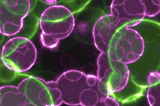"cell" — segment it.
I'll return each mask as SVG.
<instances>
[{"label":"cell","mask_w":160,"mask_h":106,"mask_svg":"<svg viewBox=\"0 0 160 106\" xmlns=\"http://www.w3.org/2000/svg\"><path fill=\"white\" fill-rule=\"evenodd\" d=\"M145 48L144 40L137 31L123 26L112 39L108 54L112 60L125 64L134 62L141 58Z\"/></svg>","instance_id":"cell-1"},{"label":"cell","mask_w":160,"mask_h":106,"mask_svg":"<svg viewBox=\"0 0 160 106\" xmlns=\"http://www.w3.org/2000/svg\"><path fill=\"white\" fill-rule=\"evenodd\" d=\"M37 51L34 44L27 39L16 37L9 40L3 47L2 52L4 64L12 71H28L34 64Z\"/></svg>","instance_id":"cell-2"},{"label":"cell","mask_w":160,"mask_h":106,"mask_svg":"<svg viewBox=\"0 0 160 106\" xmlns=\"http://www.w3.org/2000/svg\"><path fill=\"white\" fill-rule=\"evenodd\" d=\"M18 88L27 97V106H58L63 103L57 81L46 82L31 76L23 80Z\"/></svg>","instance_id":"cell-3"},{"label":"cell","mask_w":160,"mask_h":106,"mask_svg":"<svg viewBox=\"0 0 160 106\" xmlns=\"http://www.w3.org/2000/svg\"><path fill=\"white\" fill-rule=\"evenodd\" d=\"M40 23L42 32L59 40L69 36L75 26L73 14L68 8L61 6L46 9L41 16Z\"/></svg>","instance_id":"cell-4"},{"label":"cell","mask_w":160,"mask_h":106,"mask_svg":"<svg viewBox=\"0 0 160 106\" xmlns=\"http://www.w3.org/2000/svg\"><path fill=\"white\" fill-rule=\"evenodd\" d=\"M98 78L107 86L110 94L126 86L129 74L126 64L112 60L108 53H102L98 58Z\"/></svg>","instance_id":"cell-5"},{"label":"cell","mask_w":160,"mask_h":106,"mask_svg":"<svg viewBox=\"0 0 160 106\" xmlns=\"http://www.w3.org/2000/svg\"><path fill=\"white\" fill-rule=\"evenodd\" d=\"M30 8L29 0L0 1V32L12 36L20 31Z\"/></svg>","instance_id":"cell-6"},{"label":"cell","mask_w":160,"mask_h":106,"mask_svg":"<svg viewBox=\"0 0 160 106\" xmlns=\"http://www.w3.org/2000/svg\"><path fill=\"white\" fill-rule=\"evenodd\" d=\"M87 76L78 70L63 73L57 83L63 103L72 106L80 105V97L86 89L91 88L87 82Z\"/></svg>","instance_id":"cell-7"},{"label":"cell","mask_w":160,"mask_h":106,"mask_svg":"<svg viewBox=\"0 0 160 106\" xmlns=\"http://www.w3.org/2000/svg\"><path fill=\"white\" fill-rule=\"evenodd\" d=\"M110 10L119 28L136 26L145 16V8L141 0H114Z\"/></svg>","instance_id":"cell-8"},{"label":"cell","mask_w":160,"mask_h":106,"mask_svg":"<svg viewBox=\"0 0 160 106\" xmlns=\"http://www.w3.org/2000/svg\"><path fill=\"white\" fill-rule=\"evenodd\" d=\"M116 21L112 15L101 17L93 28L95 45L102 53H108L110 42L118 29Z\"/></svg>","instance_id":"cell-9"},{"label":"cell","mask_w":160,"mask_h":106,"mask_svg":"<svg viewBox=\"0 0 160 106\" xmlns=\"http://www.w3.org/2000/svg\"><path fill=\"white\" fill-rule=\"evenodd\" d=\"M0 103L1 106H26L28 100L18 87L5 86L0 89Z\"/></svg>","instance_id":"cell-10"},{"label":"cell","mask_w":160,"mask_h":106,"mask_svg":"<svg viewBox=\"0 0 160 106\" xmlns=\"http://www.w3.org/2000/svg\"><path fill=\"white\" fill-rule=\"evenodd\" d=\"M98 93L94 88L86 89L80 97V105L83 106H94L99 102Z\"/></svg>","instance_id":"cell-11"},{"label":"cell","mask_w":160,"mask_h":106,"mask_svg":"<svg viewBox=\"0 0 160 106\" xmlns=\"http://www.w3.org/2000/svg\"><path fill=\"white\" fill-rule=\"evenodd\" d=\"M91 29L87 25H81L76 29L74 32L76 39L81 43H86L91 39L93 36V32Z\"/></svg>","instance_id":"cell-12"},{"label":"cell","mask_w":160,"mask_h":106,"mask_svg":"<svg viewBox=\"0 0 160 106\" xmlns=\"http://www.w3.org/2000/svg\"><path fill=\"white\" fill-rule=\"evenodd\" d=\"M145 8V16L153 17L160 12V0H141Z\"/></svg>","instance_id":"cell-13"},{"label":"cell","mask_w":160,"mask_h":106,"mask_svg":"<svg viewBox=\"0 0 160 106\" xmlns=\"http://www.w3.org/2000/svg\"><path fill=\"white\" fill-rule=\"evenodd\" d=\"M147 96L150 106H160V83L150 86L147 92Z\"/></svg>","instance_id":"cell-14"},{"label":"cell","mask_w":160,"mask_h":106,"mask_svg":"<svg viewBox=\"0 0 160 106\" xmlns=\"http://www.w3.org/2000/svg\"><path fill=\"white\" fill-rule=\"evenodd\" d=\"M41 40L43 46L51 49L57 47L59 42V40L55 38L52 35H46L43 32L41 35Z\"/></svg>","instance_id":"cell-15"},{"label":"cell","mask_w":160,"mask_h":106,"mask_svg":"<svg viewBox=\"0 0 160 106\" xmlns=\"http://www.w3.org/2000/svg\"><path fill=\"white\" fill-rule=\"evenodd\" d=\"M160 75L158 72H152L149 74L148 77V81L150 85H155L160 83Z\"/></svg>","instance_id":"cell-16"},{"label":"cell","mask_w":160,"mask_h":106,"mask_svg":"<svg viewBox=\"0 0 160 106\" xmlns=\"http://www.w3.org/2000/svg\"><path fill=\"white\" fill-rule=\"evenodd\" d=\"M99 79L98 76H95L88 75H87V82L88 85L92 88H96L97 87Z\"/></svg>","instance_id":"cell-17"},{"label":"cell","mask_w":160,"mask_h":106,"mask_svg":"<svg viewBox=\"0 0 160 106\" xmlns=\"http://www.w3.org/2000/svg\"><path fill=\"white\" fill-rule=\"evenodd\" d=\"M98 89L100 93H102L105 95H109L110 94L108 87L102 82L99 81L98 84Z\"/></svg>","instance_id":"cell-18"},{"label":"cell","mask_w":160,"mask_h":106,"mask_svg":"<svg viewBox=\"0 0 160 106\" xmlns=\"http://www.w3.org/2000/svg\"><path fill=\"white\" fill-rule=\"evenodd\" d=\"M104 104L106 106H119V104L114 99L107 96L104 102Z\"/></svg>","instance_id":"cell-19"}]
</instances>
